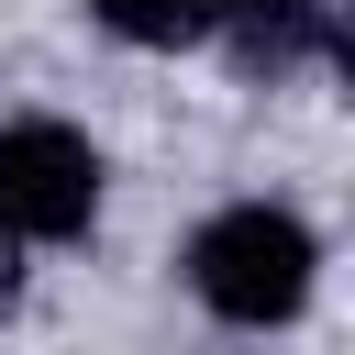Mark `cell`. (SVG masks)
Listing matches in <instances>:
<instances>
[{
  "label": "cell",
  "instance_id": "cell-1",
  "mask_svg": "<svg viewBox=\"0 0 355 355\" xmlns=\"http://www.w3.org/2000/svg\"><path fill=\"white\" fill-rule=\"evenodd\" d=\"M178 277L222 333H288L322 300V233L288 200H222V211H200Z\"/></svg>",
  "mask_w": 355,
  "mask_h": 355
},
{
  "label": "cell",
  "instance_id": "cell-2",
  "mask_svg": "<svg viewBox=\"0 0 355 355\" xmlns=\"http://www.w3.org/2000/svg\"><path fill=\"white\" fill-rule=\"evenodd\" d=\"M111 200V166L78 122L11 111L0 122V244H89Z\"/></svg>",
  "mask_w": 355,
  "mask_h": 355
},
{
  "label": "cell",
  "instance_id": "cell-3",
  "mask_svg": "<svg viewBox=\"0 0 355 355\" xmlns=\"http://www.w3.org/2000/svg\"><path fill=\"white\" fill-rule=\"evenodd\" d=\"M89 22L133 55H189V44L222 33V0H89Z\"/></svg>",
  "mask_w": 355,
  "mask_h": 355
},
{
  "label": "cell",
  "instance_id": "cell-4",
  "mask_svg": "<svg viewBox=\"0 0 355 355\" xmlns=\"http://www.w3.org/2000/svg\"><path fill=\"white\" fill-rule=\"evenodd\" d=\"M0 277H11V244H0Z\"/></svg>",
  "mask_w": 355,
  "mask_h": 355
}]
</instances>
